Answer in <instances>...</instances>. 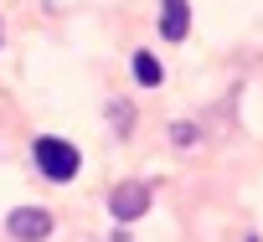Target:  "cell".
I'll use <instances>...</instances> for the list:
<instances>
[{
    "label": "cell",
    "mask_w": 263,
    "mask_h": 242,
    "mask_svg": "<svg viewBox=\"0 0 263 242\" xmlns=\"http://www.w3.org/2000/svg\"><path fill=\"white\" fill-rule=\"evenodd\" d=\"M31 155H36V170H42L47 180H72L78 165H83V155H78L67 139H57V134H42Z\"/></svg>",
    "instance_id": "cell-1"
},
{
    "label": "cell",
    "mask_w": 263,
    "mask_h": 242,
    "mask_svg": "<svg viewBox=\"0 0 263 242\" xmlns=\"http://www.w3.org/2000/svg\"><path fill=\"white\" fill-rule=\"evenodd\" d=\"M6 232H11L16 242H47V237H52V211H47V206H16V211L6 216Z\"/></svg>",
    "instance_id": "cell-2"
},
{
    "label": "cell",
    "mask_w": 263,
    "mask_h": 242,
    "mask_svg": "<svg viewBox=\"0 0 263 242\" xmlns=\"http://www.w3.org/2000/svg\"><path fill=\"white\" fill-rule=\"evenodd\" d=\"M108 211H114V221H140V216L150 211V186H145V180H124V186H114Z\"/></svg>",
    "instance_id": "cell-3"
},
{
    "label": "cell",
    "mask_w": 263,
    "mask_h": 242,
    "mask_svg": "<svg viewBox=\"0 0 263 242\" xmlns=\"http://www.w3.org/2000/svg\"><path fill=\"white\" fill-rule=\"evenodd\" d=\"M160 31H165L171 42H181V36L191 31V6H186V0H165V16H160Z\"/></svg>",
    "instance_id": "cell-4"
},
{
    "label": "cell",
    "mask_w": 263,
    "mask_h": 242,
    "mask_svg": "<svg viewBox=\"0 0 263 242\" xmlns=\"http://www.w3.org/2000/svg\"><path fill=\"white\" fill-rule=\"evenodd\" d=\"M160 77H165V67H160L150 52H135V83H145V88H160Z\"/></svg>",
    "instance_id": "cell-5"
},
{
    "label": "cell",
    "mask_w": 263,
    "mask_h": 242,
    "mask_svg": "<svg viewBox=\"0 0 263 242\" xmlns=\"http://www.w3.org/2000/svg\"><path fill=\"white\" fill-rule=\"evenodd\" d=\"M171 139H176V145H181V150H186V145H191V139H196V129H191V124H176V129H171Z\"/></svg>",
    "instance_id": "cell-6"
}]
</instances>
